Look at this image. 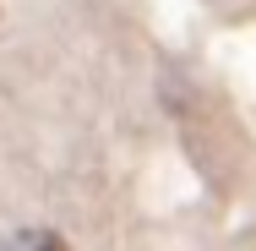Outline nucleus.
<instances>
[{
    "instance_id": "f257e3e1",
    "label": "nucleus",
    "mask_w": 256,
    "mask_h": 251,
    "mask_svg": "<svg viewBox=\"0 0 256 251\" xmlns=\"http://www.w3.org/2000/svg\"><path fill=\"white\" fill-rule=\"evenodd\" d=\"M33 251H66L60 235H33Z\"/></svg>"
}]
</instances>
